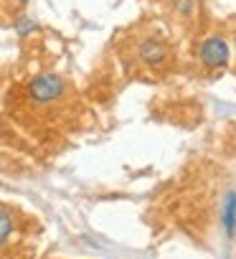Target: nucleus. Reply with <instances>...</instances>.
Listing matches in <instances>:
<instances>
[{
  "instance_id": "obj_7",
  "label": "nucleus",
  "mask_w": 236,
  "mask_h": 259,
  "mask_svg": "<svg viewBox=\"0 0 236 259\" xmlns=\"http://www.w3.org/2000/svg\"><path fill=\"white\" fill-rule=\"evenodd\" d=\"M178 6H180V8H178L180 13H191V11L196 8V3H193V0H180V3H178Z\"/></svg>"
},
{
  "instance_id": "obj_8",
  "label": "nucleus",
  "mask_w": 236,
  "mask_h": 259,
  "mask_svg": "<svg viewBox=\"0 0 236 259\" xmlns=\"http://www.w3.org/2000/svg\"><path fill=\"white\" fill-rule=\"evenodd\" d=\"M233 49H236V38H233Z\"/></svg>"
},
{
  "instance_id": "obj_6",
  "label": "nucleus",
  "mask_w": 236,
  "mask_h": 259,
  "mask_svg": "<svg viewBox=\"0 0 236 259\" xmlns=\"http://www.w3.org/2000/svg\"><path fill=\"white\" fill-rule=\"evenodd\" d=\"M33 31H36V21H33V18L21 16V18L16 21V33H18V36H31Z\"/></svg>"
},
{
  "instance_id": "obj_2",
  "label": "nucleus",
  "mask_w": 236,
  "mask_h": 259,
  "mask_svg": "<svg viewBox=\"0 0 236 259\" xmlns=\"http://www.w3.org/2000/svg\"><path fill=\"white\" fill-rule=\"evenodd\" d=\"M198 59H201L203 69H208V71L226 69V66H228V59H231V44H228L223 36L213 33V36H208V38L198 46Z\"/></svg>"
},
{
  "instance_id": "obj_5",
  "label": "nucleus",
  "mask_w": 236,
  "mask_h": 259,
  "mask_svg": "<svg viewBox=\"0 0 236 259\" xmlns=\"http://www.w3.org/2000/svg\"><path fill=\"white\" fill-rule=\"evenodd\" d=\"M11 236H13V216H11V211L0 208V246H3Z\"/></svg>"
},
{
  "instance_id": "obj_1",
  "label": "nucleus",
  "mask_w": 236,
  "mask_h": 259,
  "mask_svg": "<svg viewBox=\"0 0 236 259\" xmlns=\"http://www.w3.org/2000/svg\"><path fill=\"white\" fill-rule=\"evenodd\" d=\"M64 94H66V79H64L61 74H54V71L38 74V76L31 79V84H28V97H31V102H36V104H54V102H59Z\"/></svg>"
},
{
  "instance_id": "obj_3",
  "label": "nucleus",
  "mask_w": 236,
  "mask_h": 259,
  "mask_svg": "<svg viewBox=\"0 0 236 259\" xmlns=\"http://www.w3.org/2000/svg\"><path fill=\"white\" fill-rule=\"evenodd\" d=\"M135 49H137V59H140L145 66H150V69H160V66L168 61V56H170L168 44H165L163 38H158V36H145V38H140Z\"/></svg>"
},
{
  "instance_id": "obj_4",
  "label": "nucleus",
  "mask_w": 236,
  "mask_h": 259,
  "mask_svg": "<svg viewBox=\"0 0 236 259\" xmlns=\"http://www.w3.org/2000/svg\"><path fill=\"white\" fill-rule=\"evenodd\" d=\"M221 224L226 229V236L236 234V193L228 191L223 198V211H221Z\"/></svg>"
}]
</instances>
